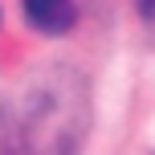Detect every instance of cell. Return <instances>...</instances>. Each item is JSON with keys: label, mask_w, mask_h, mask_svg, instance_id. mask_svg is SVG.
Returning a JSON list of instances; mask_svg holds the SVG:
<instances>
[{"label": "cell", "mask_w": 155, "mask_h": 155, "mask_svg": "<svg viewBox=\"0 0 155 155\" xmlns=\"http://www.w3.org/2000/svg\"><path fill=\"white\" fill-rule=\"evenodd\" d=\"M86 102H78L70 110L65 90L49 94L45 106L29 110V123H25V139L16 155H74L78 151V135L86 127Z\"/></svg>", "instance_id": "1"}, {"label": "cell", "mask_w": 155, "mask_h": 155, "mask_svg": "<svg viewBox=\"0 0 155 155\" xmlns=\"http://www.w3.org/2000/svg\"><path fill=\"white\" fill-rule=\"evenodd\" d=\"M135 4H139L143 16H155V0H135Z\"/></svg>", "instance_id": "3"}, {"label": "cell", "mask_w": 155, "mask_h": 155, "mask_svg": "<svg viewBox=\"0 0 155 155\" xmlns=\"http://www.w3.org/2000/svg\"><path fill=\"white\" fill-rule=\"evenodd\" d=\"M21 8H25V25H33L37 33H49V37L70 33L78 21L74 0H21Z\"/></svg>", "instance_id": "2"}]
</instances>
